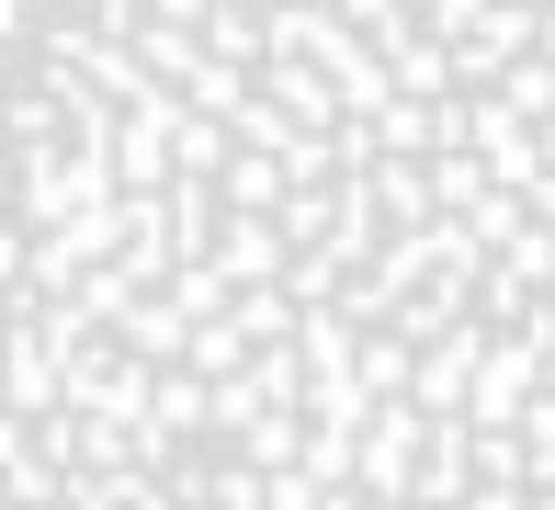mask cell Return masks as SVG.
Wrapping results in <instances>:
<instances>
[{"label":"cell","mask_w":555,"mask_h":510,"mask_svg":"<svg viewBox=\"0 0 555 510\" xmlns=\"http://www.w3.org/2000/svg\"><path fill=\"white\" fill-rule=\"evenodd\" d=\"M0 510H555V0H12Z\"/></svg>","instance_id":"cell-1"}]
</instances>
